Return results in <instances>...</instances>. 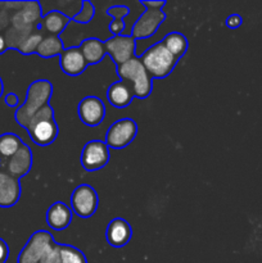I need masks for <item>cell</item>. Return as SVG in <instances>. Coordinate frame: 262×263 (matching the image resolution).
Listing matches in <instances>:
<instances>
[{"label": "cell", "instance_id": "1", "mask_svg": "<svg viewBox=\"0 0 262 263\" xmlns=\"http://www.w3.org/2000/svg\"><path fill=\"white\" fill-rule=\"evenodd\" d=\"M41 17L39 2H0V33L8 49L18 50L31 33L40 31Z\"/></svg>", "mask_w": 262, "mask_h": 263}, {"label": "cell", "instance_id": "2", "mask_svg": "<svg viewBox=\"0 0 262 263\" xmlns=\"http://www.w3.org/2000/svg\"><path fill=\"white\" fill-rule=\"evenodd\" d=\"M53 95V85L48 80H36L28 86L26 100L22 105L18 107L14 113V120L23 128H27L31 118L45 105L49 104Z\"/></svg>", "mask_w": 262, "mask_h": 263}, {"label": "cell", "instance_id": "3", "mask_svg": "<svg viewBox=\"0 0 262 263\" xmlns=\"http://www.w3.org/2000/svg\"><path fill=\"white\" fill-rule=\"evenodd\" d=\"M117 74L120 80L127 81L133 86L135 98L145 99L153 90V79L144 67L140 57H134L126 63L117 66Z\"/></svg>", "mask_w": 262, "mask_h": 263}, {"label": "cell", "instance_id": "4", "mask_svg": "<svg viewBox=\"0 0 262 263\" xmlns=\"http://www.w3.org/2000/svg\"><path fill=\"white\" fill-rule=\"evenodd\" d=\"M26 131L30 135L31 140L40 146L50 145L55 141L58 136L59 128L57 125L55 117H54V110L50 104L41 108L28 123Z\"/></svg>", "mask_w": 262, "mask_h": 263}, {"label": "cell", "instance_id": "5", "mask_svg": "<svg viewBox=\"0 0 262 263\" xmlns=\"http://www.w3.org/2000/svg\"><path fill=\"white\" fill-rule=\"evenodd\" d=\"M144 67L152 79H164L169 76L177 64V59L164 48L163 44H154L140 55Z\"/></svg>", "mask_w": 262, "mask_h": 263}, {"label": "cell", "instance_id": "6", "mask_svg": "<svg viewBox=\"0 0 262 263\" xmlns=\"http://www.w3.org/2000/svg\"><path fill=\"white\" fill-rule=\"evenodd\" d=\"M55 244L53 235L49 231H36L18 254L17 263H40Z\"/></svg>", "mask_w": 262, "mask_h": 263}, {"label": "cell", "instance_id": "7", "mask_svg": "<svg viewBox=\"0 0 262 263\" xmlns=\"http://www.w3.org/2000/svg\"><path fill=\"white\" fill-rule=\"evenodd\" d=\"M138 125L133 118H121L109 126L105 134V144L110 149H123L136 138Z\"/></svg>", "mask_w": 262, "mask_h": 263}, {"label": "cell", "instance_id": "8", "mask_svg": "<svg viewBox=\"0 0 262 263\" xmlns=\"http://www.w3.org/2000/svg\"><path fill=\"white\" fill-rule=\"evenodd\" d=\"M99 198L97 192L90 185L77 186L71 195V210L81 218H89L97 212Z\"/></svg>", "mask_w": 262, "mask_h": 263}, {"label": "cell", "instance_id": "9", "mask_svg": "<svg viewBox=\"0 0 262 263\" xmlns=\"http://www.w3.org/2000/svg\"><path fill=\"white\" fill-rule=\"evenodd\" d=\"M105 51L112 58L116 66L126 63L131 58L136 57V40L131 35L110 36L104 41Z\"/></svg>", "mask_w": 262, "mask_h": 263}, {"label": "cell", "instance_id": "10", "mask_svg": "<svg viewBox=\"0 0 262 263\" xmlns=\"http://www.w3.org/2000/svg\"><path fill=\"white\" fill-rule=\"evenodd\" d=\"M145 10L140 14V17L135 21L131 28V36L135 40L148 39L153 36L159 28V26L166 20V14L163 10L154 9L151 7H144Z\"/></svg>", "mask_w": 262, "mask_h": 263}, {"label": "cell", "instance_id": "11", "mask_svg": "<svg viewBox=\"0 0 262 263\" xmlns=\"http://www.w3.org/2000/svg\"><path fill=\"white\" fill-rule=\"evenodd\" d=\"M109 162V148L102 140H90L81 153V164L86 171H98Z\"/></svg>", "mask_w": 262, "mask_h": 263}, {"label": "cell", "instance_id": "12", "mask_svg": "<svg viewBox=\"0 0 262 263\" xmlns=\"http://www.w3.org/2000/svg\"><path fill=\"white\" fill-rule=\"evenodd\" d=\"M77 115L82 123L89 127H97L105 117V105L98 97H85L77 107Z\"/></svg>", "mask_w": 262, "mask_h": 263}, {"label": "cell", "instance_id": "13", "mask_svg": "<svg viewBox=\"0 0 262 263\" xmlns=\"http://www.w3.org/2000/svg\"><path fill=\"white\" fill-rule=\"evenodd\" d=\"M32 163V151L27 144L23 143L17 153L12 158L8 159L4 164H0V167L4 168L9 175H12L13 177L21 180L31 171Z\"/></svg>", "mask_w": 262, "mask_h": 263}, {"label": "cell", "instance_id": "14", "mask_svg": "<svg viewBox=\"0 0 262 263\" xmlns=\"http://www.w3.org/2000/svg\"><path fill=\"white\" fill-rule=\"evenodd\" d=\"M21 181L8 174L0 167V207L10 208L18 203L21 198Z\"/></svg>", "mask_w": 262, "mask_h": 263}, {"label": "cell", "instance_id": "15", "mask_svg": "<svg viewBox=\"0 0 262 263\" xmlns=\"http://www.w3.org/2000/svg\"><path fill=\"white\" fill-rule=\"evenodd\" d=\"M59 64H61L62 71L72 77L82 74L89 66L80 50V46H71V48L64 49L63 53L61 54Z\"/></svg>", "mask_w": 262, "mask_h": 263}, {"label": "cell", "instance_id": "16", "mask_svg": "<svg viewBox=\"0 0 262 263\" xmlns=\"http://www.w3.org/2000/svg\"><path fill=\"white\" fill-rule=\"evenodd\" d=\"M133 236V229L130 223L123 218H115L108 223L107 231H105V238L109 246L115 248H122Z\"/></svg>", "mask_w": 262, "mask_h": 263}, {"label": "cell", "instance_id": "17", "mask_svg": "<svg viewBox=\"0 0 262 263\" xmlns=\"http://www.w3.org/2000/svg\"><path fill=\"white\" fill-rule=\"evenodd\" d=\"M72 217H73V212L71 207H68L63 202H55L46 211L45 220L49 228L55 231H62L66 230L71 225Z\"/></svg>", "mask_w": 262, "mask_h": 263}, {"label": "cell", "instance_id": "18", "mask_svg": "<svg viewBox=\"0 0 262 263\" xmlns=\"http://www.w3.org/2000/svg\"><path fill=\"white\" fill-rule=\"evenodd\" d=\"M135 98L133 86L127 81L118 80L113 82L107 90V99L113 107L116 108H126L131 104L133 99Z\"/></svg>", "mask_w": 262, "mask_h": 263}, {"label": "cell", "instance_id": "19", "mask_svg": "<svg viewBox=\"0 0 262 263\" xmlns=\"http://www.w3.org/2000/svg\"><path fill=\"white\" fill-rule=\"evenodd\" d=\"M71 21V18L64 14V13L59 12V10H50V12H48L41 17V31L46 32L48 35L59 36L66 30V27Z\"/></svg>", "mask_w": 262, "mask_h": 263}, {"label": "cell", "instance_id": "20", "mask_svg": "<svg viewBox=\"0 0 262 263\" xmlns=\"http://www.w3.org/2000/svg\"><path fill=\"white\" fill-rule=\"evenodd\" d=\"M80 50H81L82 55H84L85 61L89 66L92 64H98L99 62L103 61L107 51H105L104 41L99 40L97 37H89L85 39L81 44H80Z\"/></svg>", "mask_w": 262, "mask_h": 263}, {"label": "cell", "instance_id": "21", "mask_svg": "<svg viewBox=\"0 0 262 263\" xmlns=\"http://www.w3.org/2000/svg\"><path fill=\"white\" fill-rule=\"evenodd\" d=\"M64 44L61 36L55 35H44L43 40L39 44L36 49V54L41 58H53V57L59 55L63 53Z\"/></svg>", "mask_w": 262, "mask_h": 263}, {"label": "cell", "instance_id": "22", "mask_svg": "<svg viewBox=\"0 0 262 263\" xmlns=\"http://www.w3.org/2000/svg\"><path fill=\"white\" fill-rule=\"evenodd\" d=\"M161 43L163 44L164 48H166L177 61L185 55V53L188 51V46H189L188 39L180 32L167 33V35L162 39Z\"/></svg>", "mask_w": 262, "mask_h": 263}, {"label": "cell", "instance_id": "23", "mask_svg": "<svg viewBox=\"0 0 262 263\" xmlns=\"http://www.w3.org/2000/svg\"><path fill=\"white\" fill-rule=\"evenodd\" d=\"M22 144V139L13 133L0 135V164H4L8 159L12 158Z\"/></svg>", "mask_w": 262, "mask_h": 263}, {"label": "cell", "instance_id": "24", "mask_svg": "<svg viewBox=\"0 0 262 263\" xmlns=\"http://www.w3.org/2000/svg\"><path fill=\"white\" fill-rule=\"evenodd\" d=\"M105 13L113 18L112 22L108 25L112 36L122 35L125 31V18L130 13V8L127 5H113V7L108 8Z\"/></svg>", "mask_w": 262, "mask_h": 263}, {"label": "cell", "instance_id": "25", "mask_svg": "<svg viewBox=\"0 0 262 263\" xmlns=\"http://www.w3.org/2000/svg\"><path fill=\"white\" fill-rule=\"evenodd\" d=\"M61 263H87L86 257L80 249L67 244H59Z\"/></svg>", "mask_w": 262, "mask_h": 263}, {"label": "cell", "instance_id": "26", "mask_svg": "<svg viewBox=\"0 0 262 263\" xmlns=\"http://www.w3.org/2000/svg\"><path fill=\"white\" fill-rule=\"evenodd\" d=\"M43 37L44 33L41 30L31 33V35L21 44V46L18 48V51H20L21 54H23V55H30V54L36 53V49H38L39 44L41 43Z\"/></svg>", "mask_w": 262, "mask_h": 263}, {"label": "cell", "instance_id": "27", "mask_svg": "<svg viewBox=\"0 0 262 263\" xmlns=\"http://www.w3.org/2000/svg\"><path fill=\"white\" fill-rule=\"evenodd\" d=\"M95 15V7L92 5L91 2L89 0H84L81 5V9L79 10V13L74 14V17L72 18V21L76 23H81V25H86L90 21H92Z\"/></svg>", "mask_w": 262, "mask_h": 263}, {"label": "cell", "instance_id": "28", "mask_svg": "<svg viewBox=\"0 0 262 263\" xmlns=\"http://www.w3.org/2000/svg\"><path fill=\"white\" fill-rule=\"evenodd\" d=\"M243 23V18L239 14H230L225 21V25L228 26L230 30H235V28H239Z\"/></svg>", "mask_w": 262, "mask_h": 263}, {"label": "cell", "instance_id": "29", "mask_svg": "<svg viewBox=\"0 0 262 263\" xmlns=\"http://www.w3.org/2000/svg\"><path fill=\"white\" fill-rule=\"evenodd\" d=\"M9 257V247L0 238V263H5Z\"/></svg>", "mask_w": 262, "mask_h": 263}, {"label": "cell", "instance_id": "30", "mask_svg": "<svg viewBox=\"0 0 262 263\" xmlns=\"http://www.w3.org/2000/svg\"><path fill=\"white\" fill-rule=\"evenodd\" d=\"M4 103L8 105V107H18L20 105V98L14 94V92H10V94H7L4 98Z\"/></svg>", "mask_w": 262, "mask_h": 263}, {"label": "cell", "instance_id": "31", "mask_svg": "<svg viewBox=\"0 0 262 263\" xmlns=\"http://www.w3.org/2000/svg\"><path fill=\"white\" fill-rule=\"evenodd\" d=\"M139 3H140L143 7H151V8H154V9H161V10L162 8L166 5V2H141L140 0Z\"/></svg>", "mask_w": 262, "mask_h": 263}, {"label": "cell", "instance_id": "32", "mask_svg": "<svg viewBox=\"0 0 262 263\" xmlns=\"http://www.w3.org/2000/svg\"><path fill=\"white\" fill-rule=\"evenodd\" d=\"M7 50H8L7 41H5V39H4V36H3V33H0V55H2V54H4Z\"/></svg>", "mask_w": 262, "mask_h": 263}, {"label": "cell", "instance_id": "33", "mask_svg": "<svg viewBox=\"0 0 262 263\" xmlns=\"http://www.w3.org/2000/svg\"><path fill=\"white\" fill-rule=\"evenodd\" d=\"M3 92H4V84H3V80L0 77V97L3 95Z\"/></svg>", "mask_w": 262, "mask_h": 263}, {"label": "cell", "instance_id": "34", "mask_svg": "<svg viewBox=\"0 0 262 263\" xmlns=\"http://www.w3.org/2000/svg\"><path fill=\"white\" fill-rule=\"evenodd\" d=\"M57 263H61V259H58V261H57Z\"/></svg>", "mask_w": 262, "mask_h": 263}]
</instances>
